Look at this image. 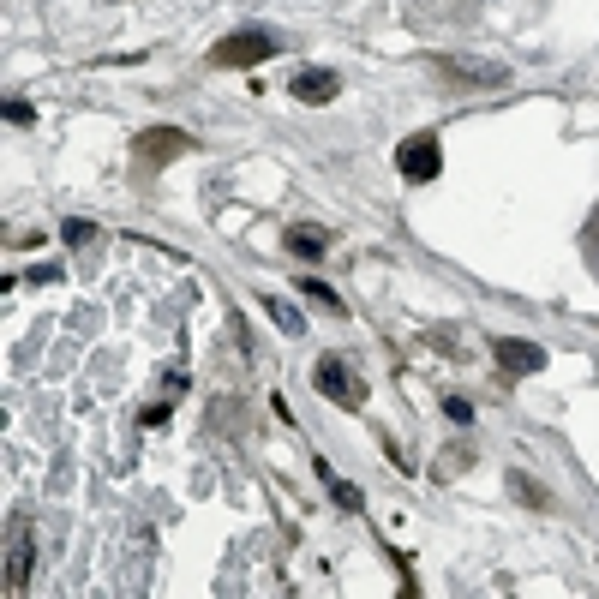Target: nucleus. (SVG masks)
Segmentation results:
<instances>
[{"mask_svg": "<svg viewBox=\"0 0 599 599\" xmlns=\"http://www.w3.org/2000/svg\"><path fill=\"white\" fill-rule=\"evenodd\" d=\"M504 480H510V492H516V498H522L528 510H552V498H546V492H540V486H534L528 474H504Z\"/></svg>", "mask_w": 599, "mask_h": 599, "instance_id": "nucleus-13", "label": "nucleus"}, {"mask_svg": "<svg viewBox=\"0 0 599 599\" xmlns=\"http://www.w3.org/2000/svg\"><path fill=\"white\" fill-rule=\"evenodd\" d=\"M432 72H438V78H456V84H480V90L510 84V72H504V66H486V60H456V54H438V60H432Z\"/></svg>", "mask_w": 599, "mask_h": 599, "instance_id": "nucleus-6", "label": "nucleus"}, {"mask_svg": "<svg viewBox=\"0 0 599 599\" xmlns=\"http://www.w3.org/2000/svg\"><path fill=\"white\" fill-rule=\"evenodd\" d=\"M276 54V36L270 30H234V36H222L216 48H210V66H240V72H252V66H264Z\"/></svg>", "mask_w": 599, "mask_h": 599, "instance_id": "nucleus-2", "label": "nucleus"}, {"mask_svg": "<svg viewBox=\"0 0 599 599\" xmlns=\"http://www.w3.org/2000/svg\"><path fill=\"white\" fill-rule=\"evenodd\" d=\"M492 360H498L504 372H522V378L546 372V348H540V342H522V336H498V342H492Z\"/></svg>", "mask_w": 599, "mask_h": 599, "instance_id": "nucleus-8", "label": "nucleus"}, {"mask_svg": "<svg viewBox=\"0 0 599 599\" xmlns=\"http://www.w3.org/2000/svg\"><path fill=\"white\" fill-rule=\"evenodd\" d=\"M318 480H324V492L336 498V510H348V516H360V510H366V498H360V492H354L348 480H336L330 468H318Z\"/></svg>", "mask_w": 599, "mask_h": 599, "instance_id": "nucleus-11", "label": "nucleus"}, {"mask_svg": "<svg viewBox=\"0 0 599 599\" xmlns=\"http://www.w3.org/2000/svg\"><path fill=\"white\" fill-rule=\"evenodd\" d=\"M318 396H330L336 408H360V402H366V384H354V372H348L342 354H324V360H318Z\"/></svg>", "mask_w": 599, "mask_h": 599, "instance_id": "nucleus-5", "label": "nucleus"}, {"mask_svg": "<svg viewBox=\"0 0 599 599\" xmlns=\"http://www.w3.org/2000/svg\"><path fill=\"white\" fill-rule=\"evenodd\" d=\"M396 168H402L408 180H438V174H444V144H438V132H414V138L396 150Z\"/></svg>", "mask_w": 599, "mask_h": 599, "instance_id": "nucleus-4", "label": "nucleus"}, {"mask_svg": "<svg viewBox=\"0 0 599 599\" xmlns=\"http://www.w3.org/2000/svg\"><path fill=\"white\" fill-rule=\"evenodd\" d=\"M60 240H66V246H84V240H96V222H84V216H66Z\"/></svg>", "mask_w": 599, "mask_h": 599, "instance_id": "nucleus-14", "label": "nucleus"}, {"mask_svg": "<svg viewBox=\"0 0 599 599\" xmlns=\"http://www.w3.org/2000/svg\"><path fill=\"white\" fill-rule=\"evenodd\" d=\"M264 318H270V324H276L282 336H306V318H300V312H294L288 300H276V294L264 300Z\"/></svg>", "mask_w": 599, "mask_h": 599, "instance_id": "nucleus-10", "label": "nucleus"}, {"mask_svg": "<svg viewBox=\"0 0 599 599\" xmlns=\"http://www.w3.org/2000/svg\"><path fill=\"white\" fill-rule=\"evenodd\" d=\"M192 150H198V138H192V132H180V126H150V132H138V138H132V162H138V174H156L162 162L192 156Z\"/></svg>", "mask_w": 599, "mask_h": 599, "instance_id": "nucleus-1", "label": "nucleus"}, {"mask_svg": "<svg viewBox=\"0 0 599 599\" xmlns=\"http://www.w3.org/2000/svg\"><path fill=\"white\" fill-rule=\"evenodd\" d=\"M6 120H12V126H24V132H30V126H36V108H30V102H18V96H12V102H6Z\"/></svg>", "mask_w": 599, "mask_h": 599, "instance_id": "nucleus-15", "label": "nucleus"}, {"mask_svg": "<svg viewBox=\"0 0 599 599\" xmlns=\"http://www.w3.org/2000/svg\"><path fill=\"white\" fill-rule=\"evenodd\" d=\"M30 564H36L30 516H12V522H6V594H24V588H30Z\"/></svg>", "mask_w": 599, "mask_h": 599, "instance_id": "nucleus-3", "label": "nucleus"}, {"mask_svg": "<svg viewBox=\"0 0 599 599\" xmlns=\"http://www.w3.org/2000/svg\"><path fill=\"white\" fill-rule=\"evenodd\" d=\"M282 246H288L294 258H312V264H318V258L330 252V234H324V228H288V234H282Z\"/></svg>", "mask_w": 599, "mask_h": 599, "instance_id": "nucleus-9", "label": "nucleus"}, {"mask_svg": "<svg viewBox=\"0 0 599 599\" xmlns=\"http://www.w3.org/2000/svg\"><path fill=\"white\" fill-rule=\"evenodd\" d=\"M300 294H306V300H318V306H324V312H336V318H348V300H342V294H336V288H324V282H318V276H312V282H300Z\"/></svg>", "mask_w": 599, "mask_h": 599, "instance_id": "nucleus-12", "label": "nucleus"}, {"mask_svg": "<svg viewBox=\"0 0 599 599\" xmlns=\"http://www.w3.org/2000/svg\"><path fill=\"white\" fill-rule=\"evenodd\" d=\"M288 90H294V102L324 108V102H336V96H342V72H330V66H300Z\"/></svg>", "mask_w": 599, "mask_h": 599, "instance_id": "nucleus-7", "label": "nucleus"}, {"mask_svg": "<svg viewBox=\"0 0 599 599\" xmlns=\"http://www.w3.org/2000/svg\"><path fill=\"white\" fill-rule=\"evenodd\" d=\"M444 414H450V426H474V408L462 396H444Z\"/></svg>", "mask_w": 599, "mask_h": 599, "instance_id": "nucleus-16", "label": "nucleus"}]
</instances>
